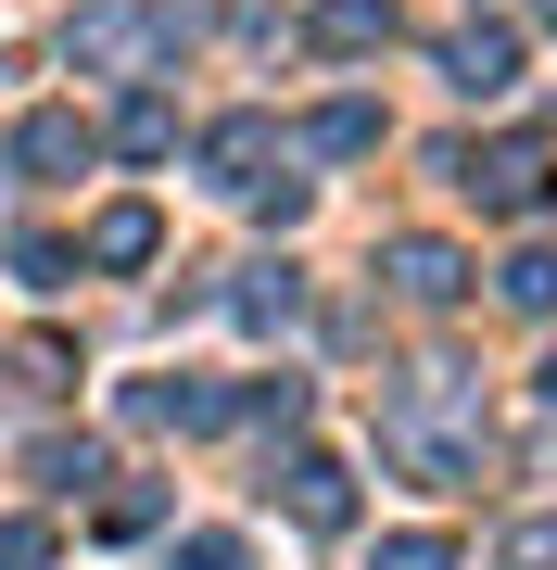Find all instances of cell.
<instances>
[{
	"label": "cell",
	"mask_w": 557,
	"mask_h": 570,
	"mask_svg": "<svg viewBox=\"0 0 557 570\" xmlns=\"http://www.w3.org/2000/svg\"><path fill=\"white\" fill-rule=\"evenodd\" d=\"M392 292H406V305H456V292H469V266H456L444 242H392Z\"/></svg>",
	"instance_id": "1"
},
{
	"label": "cell",
	"mask_w": 557,
	"mask_h": 570,
	"mask_svg": "<svg viewBox=\"0 0 557 570\" xmlns=\"http://www.w3.org/2000/svg\"><path fill=\"white\" fill-rule=\"evenodd\" d=\"M456 89H469V102L519 89V39H507V26H469V39H456Z\"/></svg>",
	"instance_id": "2"
},
{
	"label": "cell",
	"mask_w": 557,
	"mask_h": 570,
	"mask_svg": "<svg viewBox=\"0 0 557 570\" xmlns=\"http://www.w3.org/2000/svg\"><path fill=\"white\" fill-rule=\"evenodd\" d=\"M291 520H305V532H342L355 520V494H342L330 456H291Z\"/></svg>",
	"instance_id": "3"
},
{
	"label": "cell",
	"mask_w": 557,
	"mask_h": 570,
	"mask_svg": "<svg viewBox=\"0 0 557 570\" xmlns=\"http://www.w3.org/2000/svg\"><path fill=\"white\" fill-rule=\"evenodd\" d=\"M26 165H39V178H77V165H89V127L77 115H26V140H13Z\"/></svg>",
	"instance_id": "4"
},
{
	"label": "cell",
	"mask_w": 557,
	"mask_h": 570,
	"mask_svg": "<svg viewBox=\"0 0 557 570\" xmlns=\"http://www.w3.org/2000/svg\"><path fill=\"white\" fill-rule=\"evenodd\" d=\"M203 165H216V190H253V165H267V115H228L216 140H203Z\"/></svg>",
	"instance_id": "5"
},
{
	"label": "cell",
	"mask_w": 557,
	"mask_h": 570,
	"mask_svg": "<svg viewBox=\"0 0 557 570\" xmlns=\"http://www.w3.org/2000/svg\"><path fill=\"white\" fill-rule=\"evenodd\" d=\"M152 242H166V228H152V204H115L102 228H89V266H152Z\"/></svg>",
	"instance_id": "6"
},
{
	"label": "cell",
	"mask_w": 557,
	"mask_h": 570,
	"mask_svg": "<svg viewBox=\"0 0 557 570\" xmlns=\"http://www.w3.org/2000/svg\"><path fill=\"white\" fill-rule=\"evenodd\" d=\"M469 190H481V204H533V190H545V153H533V140H507V153L481 165Z\"/></svg>",
	"instance_id": "7"
},
{
	"label": "cell",
	"mask_w": 557,
	"mask_h": 570,
	"mask_svg": "<svg viewBox=\"0 0 557 570\" xmlns=\"http://www.w3.org/2000/svg\"><path fill=\"white\" fill-rule=\"evenodd\" d=\"M291 305H305V279H291V266H241V317H253V330H279Z\"/></svg>",
	"instance_id": "8"
},
{
	"label": "cell",
	"mask_w": 557,
	"mask_h": 570,
	"mask_svg": "<svg viewBox=\"0 0 557 570\" xmlns=\"http://www.w3.org/2000/svg\"><path fill=\"white\" fill-rule=\"evenodd\" d=\"M317 39H330V51H380L392 13H380V0H330V13H317Z\"/></svg>",
	"instance_id": "9"
},
{
	"label": "cell",
	"mask_w": 557,
	"mask_h": 570,
	"mask_svg": "<svg viewBox=\"0 0 557 570\" xmlns=\"http://www.w3.org/2000/svg\"><path fill=\"white\" fill-rule=\"evenodd\" d=\"M305 140H317V153H368V140H380V115H368V102H330Z\"/></svg>",
	"instance_id": "10"
},
{
	"label": "cell",
	"mask_w": 557,
	"mask_h": 570,
	"mask_svg": "<svg viewBox=\"0 0 557 570\" xmlns=\"http://www.w3.org/2000/svg\"><path fill=\"white\" fill-rule=\"evenodd\" d=\"M115 140H127V153H166V140H178V115H166V102H152V89H140V102L115 115Z\"/></svg>",
	"instance_id": "11"
},
{
	"label": "cell",
	"mask_w": 557,
	"mask_h": 570,
	"mask_svg": "<svg viewBox=\"0 0 557 570\" xmlns=\"http://www.w3.org/2000/svg\"><path fill=\"white\" fill-rule=\"evenodd\" d=\"M507 305H519V317L557 305V254H519V266H507Z\"/></svg>",
	"instance_id": "12"
},
{
	"label": "cell",
	"mask_w": 557,
	"mask_h": 570,
	"mask_svg": "<svg viewBox=\"0 0 557 570\" xmlns=\"http://www.w3.org/2000/svg\"><path fill=\"white\" fill-rule=\"evenodd\" d=\"M380 570H456V546H444V532H392Z\"/></svg>",
	"instance_id": "13"
},
{
	"label": "cell",
	"mask_w": 557,
	"mask_h": 570,
	"mask_svg": "<svg viewBox=\"0 0 557 570\" xmlns=\"http://www.w3.org/2000/svg\"><path fill=\"white\" fill-rule=\"evenodd\" d=\"M89 469H102V456H89V444H39V482H51V494H77Z\"/></svg>",
	"instance_id": "14"
},
{
	"label": "cell",
	"mask_w": 557,
	"mask_h": 570,
	"mask_svg": "<svg viewBox=\"0 0 557 570\" xmlns=\"http://www.w3.org/2000/svg\"><path fill=\"white\" fill-rule=\"evenodd\" d=\"M39 558H51V532H39V520H0V570H39Z\"/></svg>",
	"instance_id": "15"
},
{
	"label": "cell",
	"mask_w": 557,
	"mask_h": 570,
	"mask_svg": "<svg viewBox=\"0 0 557 570\" xmlns=\"http://www.w3.org/2000/svg\"><path fill=\"white\" fill-rule=\"evenodd\" d=\"M178 570H241V546H228V532H190V546H178Z\"/></svg>",
	"instance_id": "16"
},
{
	"label": "cell",
	"mask_w": 557,
	"mask_h": 570,
	"mask_svg": "<svg viewBox=\"0 0 557 570\" xmlns=\"http://www.w3.org/2000/svg\"><path fill=\"white\" fill-rule=\"evenodd\" d=\"M507 570H557V532H507Z\"/></svg>",
	"instance_id": "17"
},
{
	"label": "cell",
	"mask_w": 557,
	"mask_h": 570,
	"mask_svg": "<svg viewBox=\"0 0 557 570\" xmlns=\"http://www.w3.org/2000/svg\"><path fill=\"white\" fill-rule=\"evenodd\" d=\"M533 13H545V26H557V0H533Z\"/></svg>",
	"instance_id": "18"
},
{
	"label": "cell",
	"mask_w": 557,
	"mask_h": 570,
	"mask_svg": "<svg viewBox=\"0 0 557 570\" xmlns=\"http://www.w3.org/2000/svg\"><path fill=\"white\" fill-rule=\"evenodd\" d=\"M545 393H557V355H545Z\"/></svg>",
	"instance_id": "19"
}]
</instances>
